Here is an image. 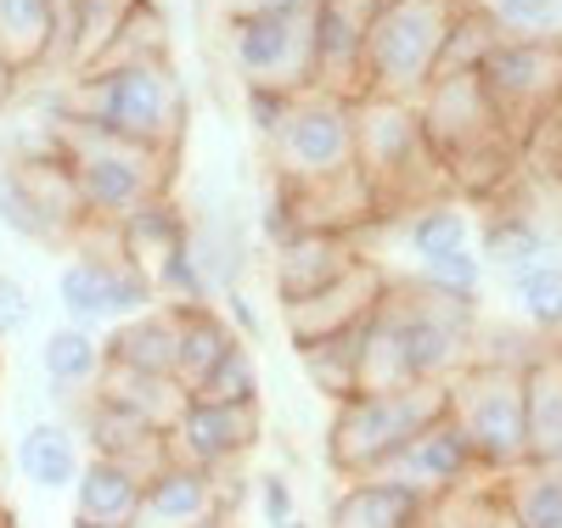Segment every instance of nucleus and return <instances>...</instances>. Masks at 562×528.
<instances>
[{
	"instance_id": "nucleus-1",
	"label": "nucleus",
	"mask_w": 562,
	"mask_h": 528,
	"mask_svg": "<svg viewBox=\"0 0 562 528\" xmlns=\"http://www.w3.org/2000/svg\"><path fill=\"white\" fill-rule=\"evenodd\" d=\"M416 119L428 135L434 158L445 164L450 191L467 209H484L495 198H506L512 186H524V158L518 141L506 135L501 113L490 108V96L479 85V74H445L416 96Z\"/></svg>"
},
{
	"instance_id": "nucleus-2",
	"label": "nucleus",
	"mask_w": 562,
	"mask_h": 528,
	"mask_svg": "<svg viewBox=\"0 0 562 528\" xmlns=\"http://www.w3.org/2000/svg\"><path fill=\"white\" fill-rule=\"evenodd\" d=\"M68 119L108 130L119 141L153 153H180L186 135V79L175 68V57L164 63H124V68H102V74H74L63 90Z\"/></svg>"
},
{
	"instance_id": "nucleus-3",
	"label": "nucleus",
	"mask_w": 562,
	"mask_h": 528,
	"mask_svg": "<svg viewBox=\"0 0 562 528\" xmlns=\"http://www.w3.org/2000/svg\"><path fill=\"white\" fill-rule=\"evenodd\" d=\"M355 158H360L371 203H378V225H394L400 214L411 220L416 209L456 198L411 102L360 96L355 102Z\"/></svg>"
},
{
	"instance_id": "nucleus-4",
	"label": "nucleus",
	"mask_w": 562,
	"mask_h": 528,
	"mask_svg": "<svg viewBox=\"0 0 562 528\" xmlns=\"http://www.w3.org/2000/svg\"><path fill=\"white\" fill-rule=\"evenodd\" d=\"M52 135H57V158H63L74 191H79L85 220L124 225L135 209H147V203H158V198L175 191V158L180 153L135 147V141L90 130V124H79L68 113H57Z\"/></svg>"
},
{
	"instance_id": "nucleus-5",
	"label": "nucleus",
	"mask_w": 562,
	"mask_h": 528,
	"mask_svg": "<svg viewBox=\"0 0 562 528\" xmlns=\"http://www.w3.org/2000/svg\"><path fill=\"white\" fill-rule=\"evenodd\" d=\"M473 0H378L360 52V90L383 102H416L434 85L445 40Z\"/></svg>"
},
{
	"instance_id": "nucleus-6",
	"label": "nucleus",
	"mask_w": 562,
	"mask_h": 528,
	"mask_svg": "<svg viewBox=\"0 0 562 528\" xmlns=\"http://www.w3.org/2000/svg\"><path fill=\"white\" fill-rule=\"evenodd\" d=\"M445 411H450V382H411V389H389V394H355L333 405L326 461L344 478H378Z\"/></svg>"
},
{
	"instance_id": "nucleus-7",
	"label": "nucleus",
	"mask_w": 562,
	"mask_h": 528,
	"mask_svg": "<svg viewBox=\"0 0 562 528\" xmlns=\"http://www.w3.org/2000/svg\"><path fill=\"white\" fill-rule=\"evenodd\" d=\"M383 315L400 332L416 382H450L456 371L473 366L479 299L439 293V287H428L422 276H394L389 293H383Z\"/></svg>"
},
{
	"instance_id": "nucleus-8",
	"label": "nucleus",
	"mask_w": 562,
	"mask_h": 528,
	"mask_svg": "<svg viewBox=\"0 0 562 528\" xmlns=\"http://www.w3.org/2000/svg\"><path fill=\"white\" fill-rule=\"evenodd\" d=\"M450 416L479 456V472L501 478L529 461L524 434V360H473L450 377Z\"/></svg>"
},
{
	"instance_id": "nucleus-9",
	"label": "nucleus",
	"mask_w": 562,
	"mask_h": 528,
	"mask_svg": "<svg viewBox=\"0 0 562 528\" xmlns=\"http://www.w3.org/2000/svg\"><path fill=\"white\" fill-rule=\"evenodd\" d=\"M225 63L243 96H299L315 85V7L225 23Z\"/></svg>"
},
{
	"instance_id": "nucleus-10",
	"label": "nucleus",
	"mask_w": 562,
	"mask_h": 528,
	"mask_svg": "<svg viewBox=\"0 0 562 528\" xmlns=\"http://www.w3.org/2000/svg\"><path fill=\"white\" fill-rule=\"evenodd\" d=\"M479 85L501 113L506 135L524 147V135L562 96V34H501L479 63Z\"/></svg>"
},
{
	"instance_id": "nucleus-11",
	"label": "nucleus",
	"mask_w": 562,
	"mask_h": 528,
	"mask_svg": "<svg viewBox=\"0 0 562 528\" xmlns=\"http://www.w3.org/2000/svg\"><path fill=\"white\" fill-rule=\"evenodd\" d=\"M0 225L45 248L79 236L85 209L57 153H18L12 164H0Z\"/></svg>"
},
{
	"instance_id": "nucleus-12",
	"label": "nucleus",
	"mask_w": 562,
	"mask_h": 528,
	"mask_svg": "<svg viewBox=\"0 0 562 528\" xmlns=\"http://www.w3.org/2000/svg\"><path fill=\"white\" fill-rule=\"evenodd\" d=\"M389 281H394V270H389L383 259H371V254H366V259H360L355 270H344L333 287H321V293L288 304V310H281V326H288L293 349L321 344V338H333V332H349V326H366L371 310L383 304Z\"/></svg>"
},
{
	"instance_id": "nucleus-13",
	"label": "nucleus",
	"mask_w": 562,
	"mask_h": 528,
	"mask_svg": "<svg viewBox=\"0 0 562 528\" xmlns=\"http://www.w3.org/2000/svg\"><path fill=\"white\" fill-rule=\"evenodd\" d=\"M265 439V405H203L192 400L180 411V422L169 427V456L186 467H203V472H225L237 467L254 445Z\"/></svg>"
},
{
	"instance_id": "nucleus-14",
	"label": "nucleus",
	"mask_w": 562,
	"mask_h": 528,
	"mask_svg": "<svg viewBox=\"0 0 562 528\" xmlns=\"http://www.w3.org/2000/svg\"><path fill=\"white\" fill-rule=\"evenodd\" d=\"M366 254H360V236H344V231H293L281 236L276 254H270V287H276V304L288 310L321 287H333L344 270H355Z\"/></svg>"
},
{
	"instance_id": "nucleus-15",
	"label": "nucleus",
	"mask_w": 562,
	"mask_h": 528,
	"mask_svg": "<svg viewBox=\"0 0 562 528\" xmlns=\"http://www.w3.org/2000/svg\"><path fill=\"white\" fill-rule=\"evenodd\" d=\"M378 0H315V90L360 102V52Z\"/></svg>"
},
{
	"instance_id": "nucleus-16",
	"label": "nucleus",
	"mask_w": 562,
	"mask_h": 528,
	"mask_svg": "<svg viewBox=\"0 0 562 528\" xmlns=\"http://www.w3.org/2000/svg\"><path fill=\"white\" fill-rule=\"evenodd\" d=\"M231 512V495L220 490V472L186 467V461H164L147 484H140V506L130 528H198L203 517Z\"/></svg>"
},
{
	"instance_id": "nucleus-17",
	"label": "nucleus",
	"mask_w": 562,
	"mask_h": 528,
	"mask_svg": "<svg viewBox=\"0 0 562 528\" xmlns=\"http://www.w3.org/2000/svg\"><path fill=\"white\" fill-rule=\"evenodd\" d=\"M326 528H439V495L405 484V478H355L333 501Z\"/></svg>"
},
{
	"instance_id": "nucleus-18",
	"label": "nucleus",
	"mask_w": 562,
	"mask_h": 528,
	"mask_svg": "<svg viewBox=\"0 0 562 528\" xmlns=\"http://www.w3.org/2000/svg\"><path fill=\"white\" fill-rule=\"evenodd\" d=\"M74 434L90 445V456H108V461L130 467L140 484H147V478L169 461V434H158V427H147V422H135L130 411H119V405H108L97 394H85Z\"/></svg>"
},
{
	"instance_id": "nucleus-19",
	"label": "nucleus",
	"mask_w": 562,
	"mask_h": 528,
	"mask_svg": "<svg viewBox=\"0 0 562 528\" xmlns=\"http://www.w3.org/2000/svg\"><path fill=\"white\" fill-rule=\"evenodd\" d=\"M473 472H479V456H473V445H467V434L456 427L450 411H445L439 422L422 427V434L400 450V461L389 467V478H405V484L428 490V495H450V490H461Z\"/></svg>"
},
{
	"instance_id": "nucleus-20",
	"label": "nucleus",
	"mask_w": 562,
	"mask_h": 528,
	"mask_svg": "<svg viewBox=\"0 0 562 528\" xmlns=\"http://www.w3.org/2000/svg\"><path fill=\"white\" fill-rule=\"evenodd\" d=\"M57 0H0V74L23 85L57 63Z\"/></svg>"
},
{
	"instance_id": "nucleus-21",
	"label": "nucleus",
	"mask_w": 562,
	"mask_h": 528,
	"mask_svg": "<svg viewBox=\"0 0 562 528\" xmlns=\"http://www.w3.org/2000/svg\"><path fill=\"white\" fill-rule=\"evenodd\" d=\"M524 434H529V461L562 467V344L557 338L524 360Z\"/></svg>"
},
{
	"instance_id": "nucleus-22",
	"label": "nucleus",
	"mask_w": 562,
	"mask_h": 528,
	"mask_svg": "<svg viewBox=\"0 0 562 528\" xmlns=\"http://www.w3.org/2000/svg\"><path fill=\"white\" fill-rule=\"evenodd\" d=\"M169 310H175V382L192 400L203 389V377L225 360V349L243 338L231 332V321L214 304H169Z\"/></svg>"
},
{
	"instance_id": "nucleus-23",
	"label": "nucleus",
	"mask_w": 562,
	"mask_h": 528,
	"mask_svg": "<svg viewBox=\"0 0 562 528\" xmlns=\"http://www.w3.org/2000/svg\"><path fill=\"white\" fill-rule=\"evenodd\" d=\"M90 394H97V400H108V405H119V411H130L135 422L158 427V434H169V427L180 422V411L192 405L175 377L130 371V366H113V360L102 366V377H97V389H90Z\"/></svg>"
},
{
	"instance_id": "nucleus-24",
	"label": "nucleus",
	"mask_w": 562,
	"mask_h": 528,
	"mask_svg": "<svg viewBox=\"0 0 562 528\" xmlns=\"http://www.w3.org/2000/svg\"><path fill=\"white\" fill-rule=\"evenodd\" d=\"M479 259L484 270H518L529 259H546V231L535 220L529 203H518V186L506 191V198L484 203V225H479Z\"/></svg>"
},
{
	"instance_id": "nucleus-25",
	"label": "nucleus",
	"mask_w": 562,
	"mask_h": 528,
	"mask_svg": "<svg viewBox=\"0 0 562 528\" xmlns=\"http://www.w3.org/2000/svg\"><path fill=\"white\" fill-rule=\"evenodd\" d=\"M102 355L113 366H130V371L175 377V310L169 304H153V310L119 321L108 338H102Z\"/></svg>"
},
{
	"instance_id": "nucleus-26",
	"label": "nucleus",
	"mask_w": 562,
	"mask_h": 528,
	"mask_svg": "<svg viewBox=\"0 0 562 528\" xmlns=\"http://www.w3.org/2000/svg\"><path fill=\"white\" fill-rule=\"evenodd\" d=\"M79 467H85V450H79V434L68 422H34L29 434L18 439V472H23V484H34L40 495L74 490Z\"/></svg>"
},
{
	"instance_id": "nucleus-27",
	"label": "nucleus",
	"mask_w": 562,
	"mask_h": 528,
	"mask_svg": "<svg viewBox=\"0 0 562 528\" xmlns=\"http://www.w3.org/2000/svg\"><path fill=\"white\" fill-rule=\"evenodd\" d=\"M140 478L108 456H90L74 478V523H135Z\"/></svg>"
},
{
	"instance_id": "nucleus-28",
	"label": "nucleus",
	"mask_w": 562,
	"mask_h": 528,
	"mask_svg": "<svg viewBox=\"0 0 562 528\" xmlns=\"http://www.w3.org/2000/svg\"><path fill=\"white\" fill-rule=\"evenodd\" d=\"M495 501L506 506L512 528H562V467L524 461L495 478Z\"/></svg>"
},
{
	"instance_id": "nucleus-29",
	"label": "nucleus",
	"mask_w": 562,
	"mask_h": 528,
	"mask_svg": "<svg viewBox=\"0 0 562 528\" xmlns=\"http://www.w3.org/2000/svg\"><path fill=\"white\" fill-rule=\"evenodd\" d=\"M360 349H366V326H349V332H333V338H321V344H304L299 360H304L310 389L326 394L333 405L355 400L360 394Z\"/></svg>"
},
{
	"instance_id": "nucleus-30",
	"label": "nucleus",
	"mask_w": 562,
	"mask_h": 528,
	"mask_svg": "<svg viewBox=\"0 0 562 528\" xmlns=\"http://www.w3.org/2000/svg\"><path fill=\"white\" fill-rule=\"evenodd\" d=\"M40 366H45V382H52L57 394H90L97 389V377L108 366L102 355V338L97 332H85V326H57L52 338L40 344Z\"/></svg>"
},
{
	"instance_id": "nucleus-31",
	"label": "nucleus",
	"mask_w": 562,
	"mask_h": 528,
	"mask_svg": "<svg viewBox=\"0 0 562 528\" xmlns=\"http://www.w3.org/2000/svg\"><path fill=\"white\" fill-rule=\"evenodd\" d=\"M164 57H169V23L158 12V0H130V12L119 18L113 40L102 45V57L90 63L85 74L124 68V63H164Z\"/></svg>"
},
{
	"instance_id": "nucleus-32",
	"label": "nucleus",
	"mask_w": 562,
	"mask_h": 528,
	"mask_svg": "<svg viewBox=\"0 0 562 528\" xmlns=\"http://www.w3.org/2000/svg\"><path fill=\"white\" fill-rule=\"evenodd\" d=\"M473 209H467L461 198H439L428 209H416L405 220V248L416 254V265H434L445 254H461V248H473Z\"/></svg>"
},
{
	"instance_id": "nucleus-33",
	"label": "nucleus",
	"mask_w": 562,
	"mask_h": 528,
	"mask_svg": "<svg viewBox=\"0 0 562 528\" xmlns=\"http://www.w3.org/2000/svg\"><path fill=\"white\" fill-rule=\"evenodd\" d=\"M506 293L540 338H562V265L557 259H529L518 270H506Z\"/></svg>"
},
{
	"instance_id": "nucleus-34",
	"label": "nucleus",
	"mask_w": 562,
	"mask_h": 528,
	"mask_svg": "<svg viewBox=\"0 0 562 528\" xmlns=\"http://www.w3.org/2000/svg\"><path fill=\"white\" fill-rule=\"evenodd\" d=\"M501 40V23L490 18V7L484 0H473L461 18H456V29H450V40H445V57H439V74L434 79H445V74H479V63L490 57V45Z\"/></svg>"
},
{
	"instance_id": "nucleus-35",
	"label": "nucleus",
	"mask_w": 562,
	"mask_h": 528,
	"mask_svg": "<svg viewBox=\"0 0 562 528\" xmlns=\"http://www.w3.org/2000/svg\"><path fill=\"white\" fill-rule=\"evenodd\" d=\"M524 186H557L562 180V96L540 113V124L524 135Z\"/></svg>"
},
{
	"instance_id": "nucleus-36",
	"label": "nucleus",
	"mask_w": 562,
	"mask_h": 528,
	"mask_svg": "<svg viewBox=\"0 0 562 528\" xmlns=\"http://www.w3.org/2000/svg\"><path fill=\"white\" fill-rule=\"evenodd\" d=\"M192 400H203V405H248V400H259V366H254L248 344H231L225 360L203 377V389Z\"/></svg>"
},
{
	"instance_id": "nucleus-37",
	"label": "nucleus",
	"mask_w": 562,
	"mask_h": 528,
	"mask_svg": "<svg viewBox=\"0 0 562 528\" xmlns=\"http://www.w3.org/2000/svg\"><path fill=\"white\" fill-rule=\"evenodd\" d=\"M501 34H562V0H484Z\"/></svg>"
},
{
	"instance_id": "nucleus-38",
	"label": "nucleus",
	"mask_w": 562,
	"mask_h": 528,
	"mask_svg": "<svg viewBox=\"0 0 562 528\" xmlns=\"http://www.w3.org/2000/svg\"><path fill=\"white\" fill-rule=\"evenodd\" d=\"M428 287H439V293H456V299H479V287H484V259L479 248H461V254H445L434 265H422L416 270Z\"/></svg>"
},
{
	"instance_id": "nucleus-39",
	"label": "nucleus",
	"mask_w": 562,
	"mask_h": 528,
	"mask_svg": "<svg viewBox=\"0 0 562 528\" xmlns=\"http://www.w3.org/2000/svg\"><path fill=\"white\" fill-rule=\"evenodd\" d=\"M23 326H29V287L18 276H0V344Z\"/></svg>"
},
{
	"instance_id": "nucleus-40",
	"label": "nucleus",
	"mask_w": 562,
	"mask_h": 528,
	"mask_svg": "<svg viewBox=\"0 0 562 528\" xmlns=\"http://www.w3.org/2000/svg\"><path fill=\"white\" fill-rule=\"evenodd\" d=\"M220 23H243V18H276V12H304L315 0H214Z\"/></svg>"
},
{
	"instance_id": "nucleus-41",
	"label": "nucleus",
	"mask_w": 562,
	"mask_h": 528,
	"mask_svg": "<svg viewBox=\"0 0 562 528\" xmlns=\"http://www.w3.org/2000/svg\"><path fill=\"white\" fill-rule=\"evenodd\" d=\"M259 501H265V528H276V523L293 517V490H288V478H281V472H265Z\"/></svg>"
},
{
	"instance_id": "nucleus-42",
	"label": "nucleus",
	"mask_w": 562,
	"mask_h": 528,
	"mask_svg": "<svg viewBox=\"0 0 562 528\" xmlns=\"http://www.w3.org/2000/svg\"><path fill=\"white\" fill-rule=\"evenodd\" d=\"M524 198H529V209H535L540 231L551 225V231L562 236V180H557V186H524Z\"/></svg>"
},
{
	"instance_id": "nucleus-43",
	"label": "nucleus",
	"mask_w": 562,
	"mask_h": 528,
	"mask_svg": "<svg viewBox=\"0 0 562 528\" xmlns=\"http://www.w3.org/2000/svg\"><path fill=\"white\" fill-rule=\"evenodd\" d=\"M198 528H237V517H231V512H214V517H203Z\"/></svg>"
},
{
	"instance_id": "nucleus-44",
	"label": "nucleus",
	"mask_w": 562,
	"mask_h": 528,
	"mask_svg": "<svg viewBox=\"0 0 562 528\" xmlns=\"http://www.w3.org/2000/svg\"><path fill=\"white\" fill-rule=\"evenodd\" d=\"M12 90H18V85H12L7 74H0V108H7V102H12Z\"/></svg>"
},
{
	"instance_id": "nucleus-45",
	"label": "nucleus",
	"mask_w": 562,
	"mask_h": 528,
	"mask_svg": "<svg viewBox=\"0 0 562 528\" xmlns=\"http://www.w3.org/2000/svg\"><path fill=\"white\" fill-rule=\"evenodd\" d=\"M74 528H130V523H74Z\"/></svg>"
},
{
	"instance_id": "nucleus-46",
	"label": "nucleus",
	"mask_w": 562,
	"mask_h": 528,
	"mask_svg": "<svg viewBox=\"0 0 562 528\" xmlns=\"http://www.w3.org/2000/svg\"><path fill=\"white\" fill-rule=\"evenodd\" d=\"M276 528H310V523H299V517H288V523H276Z\"/></svg>"
},
{
	"instance_id": "nucleus-47",
	"label": "nucleus",
	"mask_w": 562,
	"mask_h": 528,
	"mask_svg": "<svg viewBox=\"0 0 562 528\" xmlns=\"http://www.w3.org/2000/svg\"><path fill=\"white\" fill-rule=\"evenodd\" d=\"M0 528H12V517H7V506H0Z\"/></svg>"
}]
</instances>
